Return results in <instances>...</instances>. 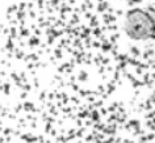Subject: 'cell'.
Instances as JSON below:
<instances>
[{"label": "cell", "mask_w": 155, "mask_h": 143, "mask_svg": "<svg viewBox=\"0 0 155 143\" xmlns=\"http://www.w3.org/2000/svg\"><path fill=\"white\" fill-rule=\"evenodd\" d=\"M124 30L130 40L145 41L154 36L155 24L149 12L135 8L126 13Z\"/></svg>", "instance_id": "6da1fadb"}, {"label": "cell", "mask_w": 155, "mask_h": 143, "mask_svg": "<svg viewBox=\"0 0 155 143\" xmlns=\"http://www.w3.org/2000/svg\"><path fill=\"white\" fill-rule=\"evenodd\" d=\"M149 13H150V16H151V18L154 20V24H155V9H151Z\"/></svg>", "instance_id": "7a4b0ae2"}]
</instances>
